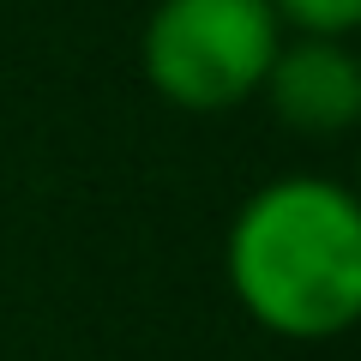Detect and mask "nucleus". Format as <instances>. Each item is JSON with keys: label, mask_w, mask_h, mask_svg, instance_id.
Masks as SVG:
<instances>
[{"label": "nucleus", "mask_w": 361, "mask_h": 361, "mask_svg": "<svg viewBox=\"0 0 361 361\" xmlns=\"http://www.w3.org/2000/svg\"><path fill=\"white\" fill-rule=\"evenodd\" d=\"M259 90L295 133H343L361 115V66L337 37H301L277 49Z\"/></svg>", "instance_id": "nucleus-3"}, {"label": "nucleus", "mask_w": 361, "mask_h": 361, "mask_svg": "<svg viewBox=\"0 0 361 361\" xmlns=\"http://www.w3.org/2000/svg\"><path fill=\"white\" fill-rule=\"evenodd\" d=\"M283 49V18L271 0H157L145 25V78L180 109H235L265 85Z\"/></svg>", "instance_id": "nucleus-2"}, {"label": "nucleus", "mask_w": 361, "mask_h": 361, "mask_svg": "<svg viewBox=\"0 0 361 361\" xmlns=\"http://www.w3.org/2000/svg\"><path fill=\"white\" fill-rule=\"evenodd\" d=\"M271 13L289 18L301 37H343L361 25V0H271Z\"/></svg>", "instance_id": "nucleus-4"}, {"label": "nucleus", "mask_w": 361, "mask_h": 361, "mask_svg": "<svg viewBox=\"0 0 361 361\" xmlns=\"http://www.w3.org/2000/svg\"><path fill=\"white\" fill-rule=\"evenodd\" d=\"M229 283L265 331L319 343L361 313V211L343 187L283 175L229 229Z\"/></svg>", "instance_id": "nucleus-1"}]
</instances>
